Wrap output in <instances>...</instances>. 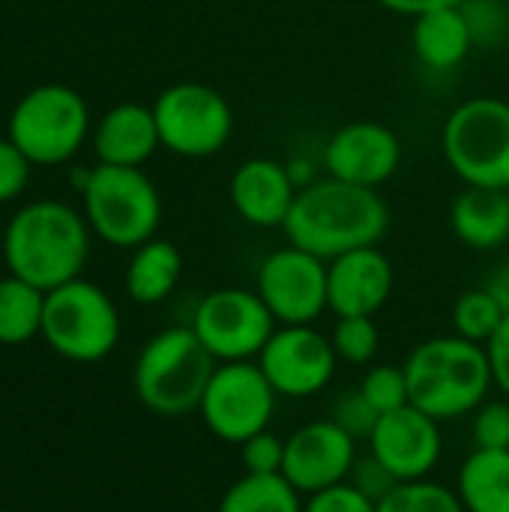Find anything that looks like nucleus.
<instances>
[{"instance_id":"39448f33","label":"nucleus","mask_w":509,"mask_h":512,"mask_svg":"<svg viewBox=\"0 0 509 512\" xmlns=\"http://www.w3.org/2000/svg\"><path fill=\"white\" fill-rule=\"evenodd\" d=\"M90 231L117 249H138L153 240L162 222V198L141 168L96 165L81 186Z\"/></svg>"},{"instance_id":"2eb2a0df","label":"nucleus","mask_w":509,"mask_h":512,"mask_svg":"<svg viewBox=\"0 0 509 512\" xmlns=\"http://www.w3.org/2000/svg\"><path fill=\"white\" fill-rule=\"evenodd\" d=\"M369 453L381 459L399 483L426 480L444 453L441 423L414 405L381 414L375 432L369 435Z\"/></svg>"},{"instance_id":"e433bc0d","label":"nucleus","mask_w":509,"mask_h":512,"mask_svg":"<svg viewBox=\"0 0 509 512\" xmlns=\"http://www.w3.org/2000/svg\"><path fill=\"white\" fill-rule=\"evenodd\" d=\"M384 9H390V12H396V15H411V18H417V15H423V12H429V9H438V6H456V3H462V0H378Z\"/></svg>"},{"instance_id":"6e6552de","label":"nucleus","mask_w":509,"mask_h":512,"mask_svg":"<svg viewBox=\"0 0 509 512\" xmlns=\"http://www.w3.org/2000/svg\"><path fill=\"white\" fill-rule=\"evenodd\" d=\"M42 339L63 360L99 363L120 342V312L99 285L78 276L45 294Z\"/></svg>"},{"instance_id":"393cba45","label":"nucleus","mask_w":509,"mask_h":512,"mask_svg":"<svg viewBox=\"0 0 509 512\" xmlns=\"http://www.w3.org/2000/svg\"><path fill=\"white\" fill-rule=\"evenodd\" d=\"M216 512H303V495L282 474H243L225 489Z\"/></svg>"},{"instance_id":"4468645a","label":"nucleus","mask_w":509,"mask_h":512,"mask_svg":"<svg viewBox=\"0 0 509 512\" xmlns=\"http://www.w3.org/2000/svg\"><path fill=\"white\" fill-rule=\"evenodd\" d=\"M357 462V441L339 429L330 417L312 420L285 438L282 477L300 492L315 495L336 483H345Z\"/></svg>"},{"instance_id":"f3484780","label":"nucleus","mask_w":509,"mask_h":512,"mask_svg":"<svg viewBox=\"0 0 509 512\" xmlns=\"http://www.w3.org/2000/svg\"><path fill=\"white\" fill-rule=\"evenodd\" d=\"M393 264L378 246H363L327 261V303L336 318H375L393 294Z\"/></svg>"},{"instance_id":"7ed1b4c3","label":"nucleus","mask_w":509,"mask_h":512,"mask_svg":"<svg viewBox=\"0 0 509 512\" xmlns=\"http://www.w3.org/2000/svg\"><path fill=\"white\" fill-rule=\"evenodd\" d=\"M405 378L411 405L438 423L471 417L495 387L486 345L456 333L420 342L405 360Z\"/></svg>"},{"instance_id":"1a4fd4ad","label":"nucleus","mask_w":509,"mask_h":512,"mask_svg":"<svg viewBox=\"0 0 509 512\" xmlns=\"http://www.w3.org/2000/svg\"><path fill=\"white\" fill-rule=\"evenodd\" d=\"M150 108L162 147L183 159H207L231 141L234 111L216 87L180 81L165 87Z\"/></svg>"},{"instance_id":"f03ea898","label":"nucleus","mask_w":509,"mask_h":512,"mask_svg":"<svg viewBox=\"0 0 509 512\" xmlns=\"http://www.w3.org/2000/svg\"><path fill=\"white\" fill-rule=\"evenodd\" d=\"M90 258V225L63 201L24 204L3 231V261L39 291H54L81 276Z\"/></svg>"},{"instance_id":"473e14b6","label":"nucleus","mask_w":509,"mask_h":512,"mask_svg":"<svg viewBox=\"0 0 509 512\" xmlns=\"http://www.w3.org/2000/svg\"><path fill=\"white\" fill-rule=\"evenodd\" d=\"M303 512H378V504L345 480L315 495H306Z\"/></svg>"},{"instance_id":"f704fd0d","label":"nucleus","mask_w":509,"mask_h":512,"mask_svg":"<svg viewBox=\"0 0 509 512\" xmlns=\"http://www.w3.org/2000/svg\"><path fill=\"white\" fill-rule=\"evenodd\" d=\"M30 159L9 141L0 138V204L15 201L30 180Z\"/></svg>"},{"instance_id":"f257e3e1","label":"nucleus","mask_w":509,"mask_h":512,"mask_svg":"<svg viewBox=\"0 0 509 512\" xmlns=\"http://www.w3.org/2000/svg\"><path fill=\"white\" fill-rule=\"evenodd\" d=\"M282 228L291 246L333 261L345 252L378 246L390 231V207L378 189L327 177L297 192Z\"/></svg>"},{"instance_id":"b1692460","label":"nucleus","mask_w":509,"mask_h":512,"mask_svg":"<svg viewBox=\"0 0 509 512\" xmlns=\"http://www.w3.org/2000/svg\"><path fill=\"white\" fill-rule=\"evenodd\" d=\"M42 315L45 291L18 276L0 279V345H24L42 336Z\"/></svg>"},{"instance_id":"4c0bfd02","label":"nucleus","mask_w":509,"mask_h":512,"mask_svg":"<svg viewBox=\"0 0 509 512\" xmlns=\"http://www.w3.org/2000/svg\"><path fill=\"white\" fill-rule=\"evenodd\" d=\"M483 288L495 297V303L504 309V315H509V264H501V267H495L489 276H486V282H483Z\"/></svg>"},{"instance_id":"9d476101","label":"nucleus","mask_w":509,"mask_h":512,"mask_svg":"<svg viewBox=\"0 0 509 512\" xmlns=\"http://www.w3.org/2000/svg\"><path fill=\"white\" fill-rule=\"evenodd\" d=\"M279 393L261 372L258 360L219 363L198 414L204 426L225 444H243L246 438L264 432L276 414Z\"/></svg>"},{"instance_id":"7c9ffc66","label":"nucleus","mask_w":509,"mask_h":512,"mask_svg":"<svg viewBox=\"0 0 509 512\" xmlns=\"http://www.w3.org/2000/svg\"><path fill=\"white\" fill-rule=\"evenodd\" d=\"M378 411H375V405L363 396V390L360 387H354V390H345L336 402H333V408H330V420L339 426V429H345L354 441H369V435L375 432V426H378Z\"/></svg>"},{"instance_id":"a878e982","label":"nucleus","mask_w":509,"mask_h":512,"mask_svg":"<svg viewBox=\"0 0 509 512\" xmlns=\"http://www.w3.org/2000/svg\"><path fill=\"white\" fill-rule=\"evenodd\" d=\"M450 318H453V333L456 336H462L468 342H477V345H486L507 315L495 303V297L480 285V288L465 291L453 303V315Z\"/></svg>"},{"instance_id":"c756f323","label":"nucleus","mask_w":509,"mask_h":512,"mask_svg":"<svg viewBox=\"0 0 509 512\" xmlns=\"http://www.w3.org/2000/svg\"><path fill=\"white\" fill-rule=\"evenodd\" d=\"M474 450H509V399H486L471 414Z\"/></svg>"},{"instance_id":"9b49d317","label":"nucleus","mask_w":509,"mask_h":512,"mask_svg":"<svg viewBox=\"0 0 509 512\" xmlns=\"http://www.w3.org/2000/svg\"><path fill=\"white\" fill-rule=\"evenodd\" d=\"M189 327L216 363H240L258 360L279 324L258 291L219 288L195 306Z\"/></svg>"},{"instance_id":"412c9836","label":"nucleus","mask_w":509,"mask_h":512,"mask_svg":"<svg viewBox=\"0 0 509 512\" xmlns=\"http://www.w3.org/2000/svg\"><path fill=\"white\" fill-rule=\"evenodd\" d=\"M411 45L417 60L432 72H450L465 63L474 48V33L462 3L438 6L417 15L411 27Z\"/></svg>"},{"instance_id":"6ab92c4d","label":"nucleus","mask_w":509,"mask_h":512,"mask_svg":"<svg viewBox=\"0 0 509 512\" xmlns=\"http://www.w3.org/2000/svg\"><path fill=\"white\" fill-rule=\"evenodd\" d=\"M159 147L162 141L153 108L141 102H120L93 126V150L102 165L141 168Z\"/></svg>"},{"instance_id":"c9c22d12","label":"nucleus","mask_w":509,"mask_h":512,"mask_svg":"<svg viewBox=\"0 0 509 512\" xmlns=\"http://www.w3.org/2000/svg\"><path fill=\"white\" fill-rule=\"evenodd\" d=\"M486 354H489V366H492L495 387L509 399V315L501 321V327L495 330V336L486 342Z\"/></svg>"},{"instance_id":"5701e85b","label":"nucleus","mask_w":509,"mask_h":512,"mask_svg":"<svg viewBox=\"0 0 509 512\" xmlns=\"http://www.w3.org/2000/svg\"><path fill=\"white\" fill-rule=\"evenodd\" d=\"M456 492L465 512H509V450H471Z\"/></svg>"},{"instance_id":"c85d7f7f","label":"nucleus","mask_w":509,"mask_h":512,"mask_svg":"<svg viewBox=\"0 0 509 512\" xmlns=\"http://www.w3.org/2000/svg\"><path fill=\"white\" fill-rule=\"evenodd\" d=\"M357 387L375 405L378 414H390V411H399V408L411 405L405 366H372Z\"/></svg>"},{"instance_id":"bb28decb","label":"nucleus","mask_w":509,"mask_h":512,"mask_svg":"<svg viewBox=\"0 0 509 512\" xmlns=\"http://www.w3.org/2000/svg\"><path fill=\"white\" fill-rule=\"evenodd\" d=\"M378 512H465L459 492L435 480H405L384 501Z\"/></svg>"},{"instance_id":"aec40b11","label":"nucleus","mask_w":509,"mask_h":512,"mask_svg":"<svg viewBox=\"0 0 509 512\" xmlns=\"http://www.w3.org/2000/svg\"><path fill=\"white\" fill-rule=\"evenodd\" d=\"M450 228L468 249H501L509 240V189L465 186L453 198Z\"/></svg>"},{"instance_id":"cd10ccee","label":"nucleus","mask_w":509,"mask_h":512,"mask_svg":"<svg viewBox=\"0 0 509 512\" xmlns=\"http://www.w3.org/2000/svg\"><path fill=\"white\" fill-rule=\"evenodd\" d=\"M336 357L351 363V366H369L381 348V330L375 324V318L366 315H351V318H339L330 336Z\"/></svg>"},{"instance_id":"72a5a7b5","label":"nucleus","mask_w":509,"mask_h":512,"mask_svg":"<svg viewBox=\"0 0 509 512\" xmlns=\"http://www.w3.org/2000/svg\"><path fill=\"white\" fill-rule=\"evenodd\" d=\"M348 483H351L354 489H360L366 498H372L375 504L384 501V498L399 486V480H396V477L384 468V462L375 459L372 453L357 456V462H354V468H351V474H348Z\"/></svg>"},{"instance_id":"4be33fe9","label":"nucleus","mask_w":509,"mask_h":512,"mask_svg":"<svg viewBox=\"0 0 509 512\" xmlns=\"http://www.w3.org/2000/svg\"><path fill=\"white\" fill-rule=\"evenodd\" d=\"M183 276V255L168 240H147L132 249L126 267V294L141 306H156L168 300Z\"/></svg>"},{"instance_id":"2f4dec72","label":"nucleus","mask_w":509,"mask_h":512,"mask_svg":"<svg viewBox=\"0 0 509 512\" xmlns=\"http://www.w3.org/2000/svg\"><path fill=\"white\" fill-rule=\"evenodd\" d=\"M243 474H282L285 468V438L273 435L270 429L246 438L240 444Z\"/></svg>"},{"instance_id":"f8f14e48","label":"nucleus","mask_w":509,"mask_h":512,"mask_svg":"<svg viewBox=\"0 0 509 512\" xmlns=\"http://www.w3.org/2000/svg\"><path fill=\"white\" fill-rule=\"evenodd\" d=\"M255 291L279 327L315 324L324 309H330L327 261L300 246L276 249L261 261L255 273Z\"/></svg>"},{"instance_id":"dca6fc26","label":"nucleus","mask_w":509,"mask_h":512,"mask_svg":"<svg viewBox=\"0 0 509 512\" xmlns=\"http://www.w3.org/2000/svg\"><path fill=\"white\" fill-rule=\"evenodd\" d=\"M330 177L378 189L402 165L399 135L378 120H354L333 132L324 150Z\"/></svg>"},{"instance_id":"ddd939ff","label":"nucleus","mask_w":509,"mask_h":512,"mask_svg":"<svg viewBox=\"0 0 509 512\" xmlns=\"http://www.w3.org/2000/svg\"><path fill=\"white\" fill-rule=\"evenodd\" d=\"M258 366L279 393V399H309L330 387L339 357L330 336L318 333L312 324L276 327Z\"/></svg>"},{"instance_id":"423d86ee","label":"nucleus","mask_w":509,"mask_h":512,"mask_svg":"<svg viewBox=\"0 0 509 512\" xmlns=\"http://www.w3.org/2000/svg\"><path fill=\"white\" fill-rule=\"evenodd\" d=\"M441 150L465 186L509 189V102L474 96L450 111Z\"/></svg>"},{"instance_id":"20e7f679","label":"nucleus","mask_w":509,"mask_h":512,"mask_svg":"<svg viewBox=\"0 0 509 512\" xmlns=\"http://www.w3.org/2000/svg\"><path fill=\"white\" fill-rule=\"evenodd\" d=\"M216 366L219 363L192 327H168L156 333L135 360V396L159 417L192 414L198 411Z\"/></svg>"},{"instance_id":"a211bd4d","label":"nucleus","mask_w":509,"mask_h":512,"mask_svg":"<svg viewBox=\"0 0 509 512\" xmlns=\"http://www.w3.org/2000/svg\"><path fill=\"white\" fill-rule=\"evenodd\" d=\"M228 192L243 222L255 228H282L300 189L288 165L258 156L234 171Z\"/></svg>"},{"instance_id":"0eeeda50","label":"nucleus","mask_w":509,"mask_h":512,"mask_svg":"<svg viewBox=\"0 0 509 512\" xmlns=\"http://www.w3.org/2000/svg\"><path fill=\"white\" fill-rule=\"evenodd\" d=\"M90 132V108L84 96L66 84H39L27 90L6 126V138L33 165L69 162Z\"/></svg>"}]
</instances>
